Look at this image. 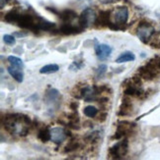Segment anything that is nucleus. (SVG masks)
Segmentation results:
<instances>
[{"label":"nucleus","mask_w":160,"mask_h":160,"mask_svg":"<svg viewBox=\"0 0 160 160\" xmlns=\"http://www.w3.org/2000/svg\"><path fill=\"white\" fill-rule=\"evenodd\" d=\"M4 21L8 24H13L21 29L29 30L37 32L40 31H53L55 24L47 21L35 12H19L17 9H12L6 13Z\"/></svg>","instance_id":"obj_1"},{"label":"nucleus","mask_w":160,"mask_h":160,"mask_svg":"<svg viewBox=\"0 0 160 160\" xmlns=\"http://www.w3.org/2000/svg\"><path fill=\"white\" fill-rule=\"evenodd\" d=\"M137 75L144 81H152L160 76V56H155L137 69Z\"/></svg>","instance_id":"obj_2"},{"label":"nucleus","mask_w":160,"mask_h":160,"mask_svg":"<svg viewBox=\"0 0 160 160\" xmlns=\"http://www.w3.org/2000/svg\"><path fill=\"white\" fill-rule=\"evenodd\" d=\"M154 34H155V28L151 23L142 21V22L138 24V27L136 29V36L141 39V42L148 43L150 39L153 38Z\"/></svg>","instance_id":"obj_3"},{"label":"nucleus","mask_w":160,"mask_h":160,"mask_svg":"<svg viewBox=\"0 0 160 160\" xmlns=\"http://www.w3.org/2000/svg\"><path fill=\"white\" fill-rule=\"evenodd\" d=\"M129 151V141L128 138L119 140L116 144L109 149V158L112 159H122L127 155Z\"/></svg>","instance_id":"obj_4"},{"label":"nucleus","mask_w":160,"mask_h":160,"mask_svg":"<svg viewBox=\"0 0 160 160\" xmlns=\"http://www.w3.org/2000/svg\"><path fill=\"white\" fill-rule=\"evenodd\" d=\"M136 125L135 123H130L128 121H121L117 125V130L114 136L112 137V140H122L124 138H128L135 132Z\"/></svg>","instance_id":"obj_5"},{"label":"nucleus","mask_w":160,"mask_h":160,"mask_svg":"<svg viewBox=\"0 0 160 160\" xmlns=\"http://www.w3.org/2000/svg\"><path fill=\"white\" fill-rule=\"evenodd\" d=\"M45 101L48 110H58L61 103V95L58 89L48 88L45 94Z\"/></svg>","instance_id":"obj_6"},{"label":"nucleus","mask_w":160,"mask_h":160,"mask_svg":"<svg viewBox=\"0 0 160 160\" xmlns=\"http://www.w3.org/2000/svg\"><path fill=\"white\" fill-rule=\"evenodd\" d=\"M129 21V9L127 6H119L112 11V22L126 29L124 26Z\"/></svg>","instance_id":"obj_7"},{"label":"nucleus","mask_w":160,"mask_h":160,"mask_svg":"<svg viewBox=\"0 0 160 160\" xmlns=\"http://www.w3.org/2000/svg\"><path fill=\"white\" fill-rule=\"evenodd\" d=\"M96 19H97V14L95 10H93L92 8H86L82 11L81 15L78 17V24L85 30L86 28L95 25Z\"/></svg>","instance_id":"obj_8"},{"label":"nucleus","mask_w":160,"mask_h":160,"mask_svg":"<svg viewBox=\"0 0 160 160\" xmlns=\"http://www.w3.org/2000/svg\"><path fill=\"white\" fill-rule=\"evenodd\" d=\"M59 32L64 34V36H71V34H76L80 33L84 31V29L79 25H74L72 22H65L62 23L60 28H59Z\"/></svg>","instance_id":"obj_9"},{"label":"nucleus","mask_w":160,"mask_h":160,"mask_svg":"<svg viewBox=\"0 0 160 160\" xmlns=\"http://www.w3.org/2000/svg\"><path fill=\"white\" fill-rule=\"evenodd\" d=\"M51 135H52L51 141L58 145L63 142L65 141V138L68 137L67 130H65L64 128H61V127H55V128L51 129Z\"/></svg>","instance_id":"obj_10"},{"label":"nucleus","mask_w":160,"mask_h":160,"mask_svg":"<svg viewBox=\"0 0 160 160\" xmlns=\"http://www.w3.org/2000/svg\"><path fill=\"white\" fill-rule=\"evenodd\" d=\"M111 22H112V10H101L97 15L95 26L105 28L109 27Z\"/></svg>","instance_id":"obj_11"},{"label":"nucleus","mask_w":160,"mask_h":160,"mask_svg":"<svg viewBox=\"0 0 160 160\" xmlns=\"http://www.w3.org/2000/svg\"><path fill=\"white\" fill-rule=\"evenodd\" d=\"M96 56L99 60H106L108 59L111 54H112V47L109 46L108 44H104V43H96L94 46Z\"/></svg>","instance_id":"obj_12"},{"label":"nucleus","mask_w":160,"mask_h":160,"mask_svg":"<svg viewBox=\"0 0 160 160\" xmlns=\"http://www.w3.org/2000/svg\"><path fill=\"white\" fill-rule=\"evenodd\" d=\"M133 110H134V106H133V103L130 101V96L124 95V97L122 100V104L120 106V110H119V116H129L131 115L133 113Z\"/></svg>","instance_id":"obj_13"},{"label":"nucleus","mask_w":160,"mask_h":160,"mask_svg":"<svg viewBox=\"0 0 160 160\" xmlns=\"http://www.w3.org/2000/svg\"><path fill=\"white\" fill-rule=\"evenodd\" d=\"M57 15L59 17V19L63 23L73 22V20L77 18V14L71 9H65V10H62V11H58Z\"/></svg>","instance_id":"obj_14"},{"label":"nucleus","mask_w":160,"mask_h":160,"mask_svg":"<svg viewBox=\"0 0 160 160\" xmlns=\"http://www.w3.org/2000/svg\"><path fill=\"white\" fill-rule=\"evenodd\" d=\"M7 71L10 74L11 77L15 80L17 82H22L24 80V74L22 72V69L17 68V67H14V66H9Z\"/></svg>","instance_id":"obj_15"},{"label":"nucleus","mask_w":160,"mask_h":160,"mask_svg":"<svg viewBox=\"0 0 160 160\" xmlns=\"http://www.w3.org/2000/svg\"><path fill=\"white\" fill-rule=\"evenodd\" d=\"M38 138L41 142H47L48 141L52 140V135H51V129L48 127H43L41 128L38 132Z\"/></svg>","instance_id":"obj_16"},{"label":"nucleus","mask_w":160,"mask_h":160,"mask_svg":"<svg viewBox=\"0 0 160 160\" xmlns=\"http://www.w3.org/2000/svg\"><path fill=\"white\" fill-rule=\"evenodd\" d=\"M80 148H81L80 141H78L77 138H71V140L68 142V143L64 147L63 152L64 153H67V152H72V151L79 149Z\"/></svg>","instance_id":"obj_17"},{"label":"nucleus","mask_w":160,"mask_h":160,"mask_svg":"<svg viewBox=\"0 0 160 160\" xmlns=\"http://www.w3.org/2000/svg\"><path fill=\"white\" fill-rule=\"evenodd\" d=\"M135 59V55L133 52L131 51H124L116 59V63H118V64L126 63V62L134 61Z\"/></svg>","instance_id":"obj_18"},{"label":"nucleus","mask_w":160,"mask_h":160,"mask_svg":"<svg viewBox=\"0 0 160 160\" xmlns=\"http://www.w3.org/2000/svg\"><path fill=\"white\" fill-rule=\"evenodd\" d=\"M100 132L99 131H93V132H89L84 137V141L88 143L95 144L100 141Z\"/></svg>","instance_id":"obj_19"},{"label":"nucleus","mask_w":160,"mask_h":160,"mask_svg":"<svg viewBox=\"0 0 160 160\" xmlns=\"http://www.w3.org/2000/svg\"><path fill=\"white\" fill-rule=\"evenodd\" d=\"M59 70V66L57 64H48L40 69L41 74H53Z\"/></svg>","instance_id":"obj_20"},{"label":"nucleus","mask_w":160,"mask_h":160,"mask_svg":"<svg viewBox=\"0 0 160 160\" xmlns=\"http://www.w3.org/2000/svg\"><path fill=\"white\" fill-rule=\"evenodd\" d=\"M83 112H84V115L88 118H95L97 115H98V109H97L95 106L88 105L83 109Z\"/></svg>","instance_id":"obj_21"},{"label":"nucleus","mask_w":160,"mask_h":160,"mask_svg":"<svg viewBox=\"0 0 160 160\" xmlns=\"http://www.w3.org/2000/svg\"><path fill=\"white\" fill-rule=\"evenodd\" d=\"M8 62L10 63L11 66H14V67H17V68H20V69H23L24 68V63H23V60L19 58V57H16V56H9L7 58Z\"/></svg>","instance_id":"obj_22"},{"label":"nucleus","mask_w":160,"mask_h":160,"mask_svg":"<svg viewBox=\"0 0 160 160\" xmlns=\"http://www.w3.org/2000/svg\"><path fill=\"white\" fill-rule=\"evenodd\" d=\"M107 69H108V68H107V66H106L105 64H102V65L98 66V68H97L96 70H95L96 77H97V78H101V77H103V76L106 74Z\"/></svg>","instance_id":"obj_23"},{"label":"nucleus","mask_w":160,"mask_h":160,"mask_svg":"<svg viewBox=\"0 0 160 160\" xmlns=\"http://www.w3.org/2000/svg\"><path fill=\"white\" fill-rule=\"evenodd\" d=\"M3 41L7 45H14L16 43V38L11 34H5L3 37Z\"/></svg>","instance_id":"obj_24"},{"label":"nucleus","mask_w":160,"mask_h":160,"mask_svg":"<svg viewBox=\"0 0 160 160\" xmlns=\"http://www.w3.org/2000/svg\"><path fill=\"white\" fill-rule=\"evenodd\" d=\"M82 67H84V63H79L77 61H74L73 63L69 66V70L71 71H78L79 69H81Z\"/></svg>","instance_id":"obj_25"},{"label":"nucleus","mask_w":160,"mask_h":160,"mask_svg":"<svg viewBox=\"0 0 160 160\" xmlns=\"http://www.w3.org/2000/svg\"><path fill=\"white\" fill-rule=\"evenodd\" d=\"M107 116H108V114H107V112H100L99 114H98V117H97V120H98L100 123H103L104 121H106V119H107Z\"/></svg>","instance_id":"obj_26"},{"label":"nucleus","mask_w":160,"mask_h":160,"mask_svg":"<svg viewBox=\"0 0 160 160\" xmlns=\"http://www.w3.org/2000/svg\"><path fill=\"white\" fill-rule=\"evenodd\" d=\"M123 1V0H99V2H101L102 4H114L117 2H120Z\"/></svg>","instance_id":"obj_27"},{"label":"nucleus","mask_w":160,"mask_h":160,"mask_svg":"<svg viewBox=\"0 0 160 160\" xmlns=\"http://www.w3.org/2000/svg\"><path fill=\"white\" fill-rule=\"evenodd\" d=\"M78 105H79V103L77 101H72L70 104H69V106H70L71 110H76V109H77V107H78Z\"/></svg>","instance_id":"obj_28"},{"label":"nucleus","mask_w":160,"mask_h":160,"mask_svg":"<svg viewBox=\"0 0 160 160\" xmlns=\"http://www.w3.org/2000/svg\"><path fill=\"white\" fill-rule=\"evenodd\" d=\"M150 45H151V47H153V48H160V39L155 40L154 42H151Z\"/></svg>","instance_id":"obj_29"},{"label":"nucleus","mask_w":160,"mask_h":160,"mask_svg":"<svg viewBox=\"0 0 160 160\" xmlns=\"http://www.w3.org/2000/svg\"><path fill=\"white\" fill-rule=\"evenodd\" d=\"M8 1H9V0H1V9L4 8L5 5L8 3Z\"/></svg>","instance_id":"obj_30"},{"label":"nucleus","mask_w":160,"mask_h":160,"mask_svg":"<svg viewBox=\"0 0 160 160\" xmlns=\"http://www.w3.org/2000/svg\"><path fill=\"white\" fill-rule=\"evenodd\" d=\"M14 36H18V37H25L26 33H22V32H15Z\"/></svg>","instance_id":"obj_31"}]
</instances>
